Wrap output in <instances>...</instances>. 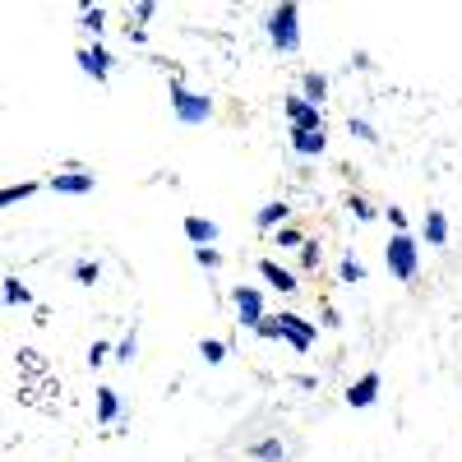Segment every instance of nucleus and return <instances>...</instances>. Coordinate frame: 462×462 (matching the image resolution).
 Segmentation results:
<instances>
[{
	"label": "nucleus",
	"mask_w": 462,
	"mask_h": 462,
	"mask_svg": "<svg viewBox=\"0 0 462 462\" xmlns=\"http://www.w3.org/2000/svg\"><path fill=\"white\" fill-rule=\"evenodd\" d=\"M254 333H259V338H287L296 351H306L310 342H314V328H310L306 319H296V314H273V319H263Z\"/></svg>",
	"instance_id": "nucleus-1"
},
{
	"label": "nucleus",
	"mask_w": 462,
	"mask_h": 462,
	"mask_svg": "<svg viewBox=\"0 0 462 462\" xmlns=\"http://www.w3.org/2000/svg\"><path fill=\"white\" fill-rule=\"evenodd\" d=\"M388 273L393 278H402V282H411L421 273V254H416V241H411L407 231H393V241H388Z\"/></svg>",
	"instance_id": "nucleus-2"
},
{
	"label": "nucleus",
	"mask_w": 462,
	"mask_h": 462,
	"mask_svg": "<svg viewBox=\"0 0 462 462\" xmlns=\"http://www.w3.org/2000/svg\"><path fill=\"white\" fill-rule=\"evenodd\" d=\"M296 24H301V9L296 5H278L268 14V37H273V46H278V51H296V46H301Z\"/></svg>",
	"instance_id": "nucleus-3"
},
{
	"label": "nucleus",
	"mask_w": 462,
	"mask_h": 462,
	"mask_svg": "<svg viewBox=\"0 0 462 462\" xmlns=\"http://www.w3.org/2000/svg\"><path fill=\"white\" fill-rule=\"evenodd\" d=\"M171 102H176V116H181L185 125H204L213 116V102H209V97L190 93V88H181V84L171 88Z\"/></svg>",
	"instance_id": "nucleus-4"
},
{
	"label": "nucleus",
	"mask_w": 462,
	"mask_h": 462,
	"mask_svg": "<svg viewBox=\"0 0 462 462\" xmlns=\"http://www.w3.org/2000/svg\"><path fill=\"white\" fill-rule=\"evenodd\" d=\"M287 121H291V134H310V130H323V111L306 97H287Z\"/></svg>",
	"instance_id": "nucleus-5"
},
{
	"label": "nucleus",
	"mask_w": 462,
	"mask_h": 462,
	"mask_svg": "<svg viewBox=\"0 0 462 462\" xmlns=\"http://www.w3.org/2000/svg\"><path fill=\"white\" fill-rule=\"evenodd\" d=\"M231 301H236V310H241V323H245V328H259V323L268 319V314H263V291L259 287H236Z\"/></svg>",
	"instance_id": "nucleus-6"
},
{
	"label": "nucleus",
	"mask_w": 462,
	"mask_h": 462,
	"mask_svg": "<svg viewBox=\"0 0 462 462\" xmlns=\"http://www.w3.org/2000/svg\"><path fill=\"white\" fill-rule=\"evenodd\" d=\"M79 61H84V70L93 74V79H106L111 74V51H106V46H93V51H79Z\"/></svg>",
	"instance_id": "nucleus-7"
},
{
	"label": "nucleus",
	"mask_w": 462,
	"mask_h": 462,
	"mask_svg": "<svg viewBox=\"0 0 462 462\" xmlns=\"http://www.w3.org/2000/svg\"><path fill=\"white\" fill-rule=\"evenodd\" d=\"M185 236H190V245H213L218 241V222H209V218H185Z\"/></svg>",
	"instance_id": "nucleus-8"
},
{
	"label": "nucleus",
	"mask_w": 462,
	"mask_h": 462,
	"mask_svg": "<svg viewBox=\"0 0 462 462\" xmlns=\"http://www.w3.org/2000/svg\"><path fill=\"white\" fill-rule=\"evenodd\" d=\"M375 398H379V375H366V379H356V384L347 388V402H351V407H370Z\"/></svg>",
	"instance_id": "nucleus-9"
},
{
	"label": "nucleus",
	"mask_w": 462,
	"mask_h": 462,
	"mask_svg": "<svg viewBox=\"0 0 462 462\" xmlns=\"http://www.w3.org/2000/svg\"><path fill=\"white\" fill-rule=\"evenodd\" d=\"M116 416H121V398H116V388H97V426H111Z\"/></svg>",
	"instance_id": "nucleus-10"
},
{
	"label": "nucleus",
	"mask_w": 462,
	"mask_h": 462,
	"mask_svg": "<svg viewBox=\"0 0 462 462\" xmlns=\"http://www.w3.org/2000/svg\"><path fill=\"white\" fill-rule=\"evenodd\" d=\"M259 273H263V278H268V282H273V287H278V291H296V273H287V268H282V263L263 259V263H259Z\"/></svg>",
	"instance_id": "nucleus-11"
},
{
	"label": "nucleus",
	"mask_w": 462,
	"mask_h": 462,
	"mask_svg": "<svg viewBox=\"0 0 462 462\" xmlns=\"http://www.w3.org/2000/svg\"><path fill=\"white\" fill-rule=\"evenodd\" d=\"M323 144H328V139H323V130H310V134H291V149H296L301 157H319V153H323Z\"/></svg>",
	"instance_id": "nucleus-12"
},
{
	"label": "nucleus",
	"mask_w": 462,
	"mask_h": 462,
	"mask_svg": "<svg viewBox=\"0 0 462 462\" xmlns=\"http://www.w3.org/2000/svg\"><path fill=\"white\" fill-rule=\"evenodd\" d=\"M51 190H70V194H84V190H93V176H84V171H74V176H56L51 181Z\"/></svg>",
	"instance_id": "nucleus-13"
},
{
	"label": "nucleus",
	"mask_w": 462,
	"mask_h": 462,
	"mask_svg": "<svg viewBox=\"0 0 462 462\" xmlns=\"http://www.w3.org/2000/svg\"><path fill=\"white\" fill-rule=\"evenodd\" d=\"M426 236H430L435 245L448 241V218H444V213H430V218H426Z\"/></svg>",
	"instance_id": "nucleus-14"
},
{
	"label": "nucleus",
	"mask_w": 462,
	"mask_h": 462,
	"mask_svg": "<svg viewBox=\"0 0 462 462\" xmlns=\"http://www.w3.org/2000/svg\"><path fill=\"white\" fill-rule=\"evenodd\" d=\"M323 93H328V79H323V74H306V102L319 106V102H323Z\"/></svg>",
	"instance_id": "nucleus-15"
},
{
	"label": "nucleus",
	"mask_w": 462,
	"mask_h": 462,
	"mask_svg": "<svg viewBox=\"0 0 462 462\" xmlns=\"http://www.w3.org/2000/svg\"><path fill=\"white\" fill-rule=\"evenodd\" d=\"M287 213H291L287 204H268V209L259 213V227H263V231H268V227H278V222H287Z\"/></svg>",
	"instance_id": "nucleus-16"
},
{
	"label": "nucleus",
	"mask_w": 462,
	"mask_h": 462,
	"mask_svg": "<svg viewBox=\"0 0 462 462\" xmlns=\"http://www.w3.org/2000/svg\"><path fill=\"white\" fill-rule=\"evenodd\" d=\"M199 351H204V361H209V366H218V361L227 356V342H218V338H204V342H199Z\"/></svg>",
	"instance_id": "nucleus-17"
},
{
	"label": "nucleus",
	"mask_w": 462,
	"mask_h": 462,
	"mask_svg": "<svg viewBox=\"0 0 462 462\" xmlns=\"http://www.w3.org/2000/svg\"><path fill=\"white\" fill-rule=\"evenodd\" d=\"M28 194H37V181H28V185H9V190H5V194H0V204H5V209H9V204H19V199H28Z\"/></svg>",
	"instance_id": "nucleus-18"
},
{
	"label": "nucleus",
	"mask_w": 462,
	"mask_h": 462,
	"mask_svg": "<svg viewBox=\"0 0 462 462\" xmlns=\"http://www.w3.org/2000/svg\"><path fill=\"white\" fill-rule=\"evenodd\" d=\"M24 301H33L24 291V282H19V278H5V306H24Z\"/></svg>",
	"instance_id": "nucleus-19"
},
{
	"label": "nucleus",
	"mask_w": 462,
	"mask_h": 462,
	"mask_svg": "<svg viewBox=\"0 0 462 462\" xmlns=\"http://www.w3.org/2000/svg\"><path fill=\"white\" fill-rule=\"evenodd\" d=\"M134 338H139V328H130V333L121 338V347H116V356H121V361H130V356H134Z\"/></svg>",
	"instance_id": "nucleus-20"
},
{
	"label": "nucleus",
	"mask_w": 462,
	"mask_h": 462,
	"mask_svg": "<svg viewBox=\"0 0 462 462\" xmlns=\"http://www.w3.org/2000/svg\"><path fill=\"white\" fill-rule=\"evenodd\" d=\"M84 28L88 33H102V14H97L93 5H84Z\"/></svg>",
	"instance_id": "nucleus-21"
},
{
	"label": "nucleus",
	"mask_w": 462,
	"mask_h": 462,
	"mask_svg": "<svg viewBox=\"0 0 462 462\" xmlns=\"http://www.w3.org/2000/svg\"><path fill=\"white\" fill-rule=\"evenodd\" d=\"M278 245H282V250H291V245H306V241H301V231L282 227V231H278Z\"/></svg>",
	"instance_id": "nucleus-22"
},
{
	"label": "nucleus",
	"mask_w": 462,
	"mask_h": 462,
	"mask_svg": "<svg viewBox=\"0 0 462 462\" xmlns=\"http://www.w3.org/2000/svg\"><path fill=\"white\" fill-rule=\"evenodd\" d=\"M106 356H111V347H106V342H93V347H88V361H93V366H102Z\"/></svg>",
	"instance_id": "nucleus-23"
},
{
	"label": "nucleus",
	"mask_w": 462,
	"mask_h": 462,
	"mask_svg": "<svg viewBox=\"0 0 462 462\" xmlns=\"http://www.w3.org/2000/svg\"><path fill=\"white\" fill-rule=\"evenodd\" d=\"M194 254H199L204 268H218V263H222V254H218V250H209V245H204V250H194Z\"/></svg>",
	"instance_id": "nucleus-24"
},
{
	"label": "nucleus",
	"mask_w": 462,
	"mask_h": 462,
	"mask_svg": "<svg viewBox=\"0 0 462 462\" xmlns=\"http://www.w3.org/2000/svg\"><path fill=\"white\" fill-rule=\"evenodd\" d=\"M351 213H356V218H361V222H370V218H379V213H375V209H370V204H366V199H351Z\"/></svg>",
	"instance_id": "nucleus-25"
},
{
	"label": "nucleus",
	"mask_w": 462,
	"mask_h": 462,
	"mask_svg": "<svg viewBox=\"0 0 462 462\" xmlns=\"http://www.w3.org/2000/svg\"><path fill=\"white\" fill-rule=\"evenodd\" d=\"M361 278V263L356 259H342V282H356Z\"/></svg>",
	"instance_id": "nucleus-26"
},
{
	"label": "nucleus",
	"mask_w": 462,
	"mask_h": 462,
	"mask_svg": "<svg viewBox=\"0 0 462 462\" xmlns=\"http://www.w3.org/2000/svg\"><path fill=\"white\" fill-rule=\"evenodd\" d=\"M74 278H79V282H97V263H79Z\"/></svg>",
	"instance_id": "nucleus-27"
},
{
	"label": "nucleus",
	"mask_w": 462,
	"mask_h": 462,
	"mask_svg": "<svg viewBox=\"0 0 462 462\" xmlns=\"http://www.w3.org/2000/svg\"><path fill=\"white\" fill-rule=\"evenodd\" d=\"M384 218L393 222V231H407V213H398V209H388V213H384Z\"/></svg>",
	"instance_id": "nucleus-28"
},
{
	"label": "nucleus",
	"mask_w": 462,
	"mask_h": 462,
	"mask_svg": "<svg viewBox=\"0 0 462 462\" xmlns=\"http://www.w3.org/2000/svg\"><path fill=\"white\" fill-rule=\"evenodd\" d=\"M351 134H356V139H375V130H370L366 121H351Z\"/></svg>",
	"instance_id": "nucleus-29"
}]
</instances>
